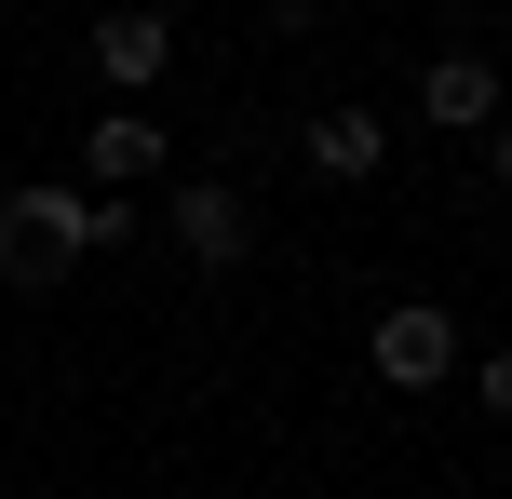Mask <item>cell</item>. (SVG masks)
I'll use <instances>...</instances> for the list:
<instances>
[{
    "label": "cell",
    "instance_id": "6da1fadb",
    "mask_svg": "<svg viewBox=\"0 0 512 499\" xmlns=\"http://www.w3.org/2000/svg\"><path fill=\"white\" fill-rule=\"evenodd\" d=\"M135 230V203H95V189H0V284H27V297H41V284H68V270L81 257H95V243H122Z\"/></svg>",
    "mask_w": 512,
    "mask_h": 499
},
{
    "label": "cell",
    "instance_id": "7a4b0ae2",
    "mask_svg": "<svg viewBox=\"0 0 512 499\" xmlns=\"http://www.w3.org/2000/svg\"><path fill=\"white\" fill-rule=\"evenodd\" d=\"M364 351H378V378H391V392H432V378L459 365V311H432V297H391Z\"/></svg>",
    "mask_w": 512,
    "mask_h": 499
},
{
    "label": "cell",
    "instance_id": "3957f363",
    "mask_svg": "<svg viewBox=\"0 0 512 499\" xmlns=\"http://www.w3.org/2000/svg\"><path fill=\"white\" fill-rule=\"evenodd\" d=\"M135 176H162V122H149V108H95V135H81V189L122 203Z\"/></svg>",
    "mask_w": 512,
    "mask_h": 499
},
{
    "label": "cell",
    "instance_id": "277c9868",
    "mask_svg": "<svg viewBox=\"0 0 512 499\" xmlns=\"http://www.w3.org/2000/svg\"><path fill=\"white\" fill-rule=\"evenodd\" d=\"M162 230H176L189 257H203V270H230L243 243H256V203H243V189H216V176H189L176 203H162Z\"/></svg>",
    "mask_w": 512,
    "mask_h": 499
},
{
    "label": "cell",
    "instance_id": "5b68a950",
    "mask_svg": "<svg viewBox=\"0 0 512 499\" xmlns=\"http://www.w3.org/2000/svg\"><path fill=\"white\" fill-rule=\"evenodd\" d=\"M95 68H108V95H149V81L176 68V14H149V0H122V14L95 27Z\"/></svg>",
    "mask_w": 512,
    "mask_h": 499
},
{
    "label": "cell",
    "instance_id": "8992f818",
    "mask_svg": "<svg viewBox=\"0 0 512 499\" xmlns=\"http://www.w3.org/2000/svg\"><path fill=\"white\" fill-rule=\"evenodd\" d=\"M378 162H391V122H378V108H310V176H324V189H364Z\"/></svg>",
    "mask_w": 512,
    "mask_h": 499
},
{
    "label": "cell",
    "instance_id": "52a82bcc",
    "mask_svg": "<svg viewBox=\"0 0 512 499\" xmlns=\"http://www.w3.org/2000/svg\"><path fill=\"white\" fill-rule=\"evenodd\" d=\"M418 108H432L445 135H499V68L486 54H432V68H418Z\"/></svg>",
    "mask_w": 512,
    "mask_h": 499
}]
</instances>
